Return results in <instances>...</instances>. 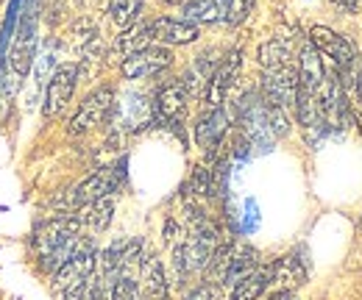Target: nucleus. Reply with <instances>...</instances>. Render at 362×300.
Listing matches in <instances>:
<instances>
[{
    "label": "nucleus",
    "mask_w": 362,
    "mask_h": 300,
    "mask_svg": "<svg viewBox=\"0 0 362 300\" xmlns=\"http://www.w3.org/2000/svg\"><path fill=\"white\" fill-rule=\"evenodd\" d=\"M56 37H47L45 42L40 44V53L34 56V61H37V84H47V78L53 76V70H56Z\"/></svg>",
    "instance_id": "5701e85b"
},
{
    "label": "nucleus",
    "mask_w": 362,
    "mask_h": 300,
    "mask_svg": "<svg viewBox=\"0 0 362 300\" xmlns=\"http://www.w3.org/2000/svg\"><path fill=\"white\" fill-rule=\"evenodd\" d=\"M271 284H273V264H268V267H257L248 278H243L237 287H231L228 300H259L265 292H268Z\"/></svg>",
    "instance_id": "f3484780"
},
{
    "label": "nucleus",
    "mask_w": 362,
    "mask_h": 300,
    "mask_svg": "<svg viewBox=\"0 0 362 300\" xmlns=\"http://www.w3.org/2000/svg\"><path fill=\"white\" fill-rule=\"evenodd\" d=\"M173 64V53L165 44H148L142 50H136L132 56H126L120 61V73L129 81H142V78H153L159 73H165Z\"/></svg>",
    "instance_id": "39448f33"
},
{
    "label": "nucleus",
    "mask_w": 362,
    "mask_h": 300,
    "mask_svg": "<svg viewBox=\"0 0 362 300\" xmlns=\"http://www.w3.org/2000/svg\"><path fill=\"white\" fill-rule=\"evenodd\" d=\"M218 298H221V289H218L215 284H201V287H195L192 292H187L184 300H218Z\"/></svg>",
    "instance_id": "bb28decb"
},
{
    "label": "nucleus",
    "mask_w": 362,
    "mask_h": 300,
    "mask_svg": "<svg viewBox=\"0 0 362 300\" xmlns=\"http://www.w3.org/2000/svg\"><path fill=\"white\" fill-rule=\"evenodd\" d=\"M262 106H265V123H268V131L273 133V139H281V136H287L293 126H290V117H287V112L281 109V106H273V103H265L262 100Z\"/></svg>",
    "instance_id": "b1692460"
},
{
    "label": "nucleus",
    "mask_w": 362,
    "mask_h": 300,
    "mask_svg": "<svg viewBox=\"0 0 362 300\" xmlns=\"http://www.w3.org/2000/svg\"><path fill=\"white\" fill-rule=\"evenodd\" d=\"M298 92H307V95H315L317 97V89L323 84L326 78V64L320 59L313 42H307L301 47V56H298Z\"/></svg>",
    "instance_id": "ddd939ff"
},
{
    "label": "nucleus",
    "mask_w": 362,
    "mask_h": 300,
    "mask_svg": "<svg viewBox=\"0 0 362 300\" xmlns=\"http://www.w3.org/2000/svg\"><path fill=\"white\" fill-rule=\"evenodd\" d=\"M109 120L115 123V128L120 131H139L153 120V109H151V103H148L145 95L129 92L120 103L115 100V109H112V117Z\"/></svg>",
    "instance_id": "1a4fd4ad"
},
{
    "label": "nucleus",
    "mask_w": 362,
    "mask_h": 300,
    "mask_svg": "<svg viewBox=\"0 0 362 300\" xmlns=\"http://www.w3.org/2000/svg\"><path fill=\"white\" fill-rule=\"evenodd\" d=\"M115 109V89L112 86H98L92 89L90 95L78 103V112L70 117L67 123V133L70 136H87L90 131H95L98 126H103L112 117Z\"/></svg>",
    "instance_id": "7ed1b4c3"
},
{
    "label": "nucleus",
    "mask_w": 362,
    "mask_h": 300,
    "mask_svg": "<svg viewBox=\"0 0 362 300\" xmlns=\"http://www.w3.org/2000/svg\"><path fill=\"white\" fill-rule=\"evenodd\" d=\"M112 215H115V200L112 198H100V200H95L90 206H84L78 217H81V222L90 228L92 234H100V231L109 228Z\"/></svg>",
    "instance_id": "aec40b11"
},
{
    "label": "nucleus",
    "mask_w": 362,
    "mask_h": 300,
    "mask_svg": "<svg viewBox=\"0 0 362 300\" xmlns=\"http://www.w3.org/2000/svg\"><path fill=\"white\" fill-rule=\"evenodd\" d=\"M126 178V159H120L117 164H109V167H100L92 175H87L81 184H76L64 198L53 200V206L59 209H84L100 198H112V192L123 184Z\"/></svg>",
    "instance_id": "f257e3e1"
},
{
    "label": "nucleus",
    "mask_w": 362,
    "mask_h": 300,
    "mask_svg": "<svg viewBox=\"0 0 362 300\" xmlns=\"http://www.w3.org/2000/svg\"><path fill=\"white\" fill-rule=\"evenodd\" d=\"M187 100H189V92L184 89L181 81L165 84L156 92V97L151 100L153 120H156V123H168V126L176 123L181 114H184V109H187Z\"/></svg>",
    "instance_id": "9b49d317"
},
{
    "label": "nucleus",
    "mask_w": 362,
    "mask_h": 300,
    "mask_svg": "<svg viewBox=\"0 0 362 300\" xmlns=\"http://www.w3.org/2000/svg\"><path fill=\"white\" fill-rule=\"evenodd\" d=\"M139 270H142V292L139 300H170V287H168V275L159 256H142L139 258Z\"/></svg>",
    "instance_id": "4468645a"
},
{
    "label": "nucleus",
    "mask_w": 362,
    "mask_h": 300,
    "mask_svg": "<svg viewBox=\"0 0 362 300\" xmlns=\"http://www.w3.org/2000/svg\"><path fill=\"white\" fill-rule=\"evenodd\" d=\"M240 70H243V47H234V50H228L226 56L218 61V67H215V73H212V78L206 84V92H204V100L212 109L223 103V97L228 95V89L234 86Z\"/></svg>",
    "instance_id": "6e6552de"
},
{
    "label": "nucleus",
    "mask_w": 362,
    "mask_h": 300,
    "mask_svg": "<svg viewBox=\"0 0 362 300\" xmlns=\"http://www.w3.org/2000/svg\"><path fill=\"white\" fill-rule=\"evenodd\" d=\"M296 95H298V73L293 64L279 67V70H265L262 76V100L287 109H296Z\"/></svg>",
    "instance_id": "0eeeda50"
},
{
    "label": "nucleus",
    "mask_w": 362,
    "mask_h": 300,
    "mask_svg": "<svg viewBox=\"0 0 362 300\" xmlns=\"http://www.w3.org/2000/svg\"><path fill=\"white\" fill-rule=\"evenodd\" d=\"M78 76H81V67L73 64V61L59 64V67L53 70V76L47 78V84H45V106H42L47 120L59 117V114L67 109V103L73 100L76 84H78Z\"/></svg>",
    "instance_id": "423d86ee"
},
{
    "label": "nucleus",
    "mask_w": 362,
    "mask_h": 300,
    "mask_svg": "<svg viewBox=\"0 0 362 300\" xmlns=\"http://www.w3.org/2000/svg\"><path fill=\"white\" fill-rule=\"evenodd\" d=\"M304 281H307V261L298 258V253H290L273 264V284H281L284 287L281 292H290L287 287H298Z\"/></svg>",
    "instance_id": "a211bd4d"
},
{
    "label": "nucleus",
    "mask_w": 362,
    "mask_h": 300,
    "mask_svg": "<svg viewBox=\"0 0 362 300\" xmlns=\"http://www.w3.org/2000/svg\"><path fill=\"white\" fill-rule=\"evenodd\" d=\"M259 267V253H257V248H251V245H243V248H231V256H228V267L226 272H223V287H237L243 278H248L254 270Z\"/></svg>",
    "instance_id": "dca6fc26"
},
{
    "label": "nucleus",
    "mask_w": 362,
    "mask_h": 300,
    "mask_svg": "<svg viewBox=\"0 0 362 300\" xmlns=\"http://www.w3.org/2000/svg\"><path fill=\"white\" fill-rule=\"evenodd\" d=\"M112 300H139V284L132 275H117L112 284Z\"/></svg>",
    "instance_id": "393cba45"
},
{
    "label": "nucleus",
    "mask_w": 362,
    "mask_h": 300,
    "mask_svg": "<svg viewBox=\"0 0 362 300\" xmlns=\"http://www.w3.org/2000/svg\"><path fill=\"white\" fill-rule=\"evenodd\" d=\"M0 3H3V0H0Z\"/></svg>",
    "instance_id": "c756f323"
},
{
    "label": "nucleus",
    "mask_w": 362,
    "mask_h": 300,
    "mask_svg": "<svg viewBox=\"0 0 362 300\" xmlns=\"http://www.w3.org/2000/svg\"><path fill=\"white\" fill-rule=\"evenodd\" d=\"M245 209H248V222H245V231H254V228L259 225V209H257V203H254V200H248V203H245Z\"/></svg>",
    "instance_id": "cd10ccee"
},
{
    "label": "nucleus",
    "mask_w": 362,
    "mask_h": 300,
    "mask_svg": "<svg viewBox=\"0 0 362 300\" xmlns=\"http://www.w3.org/2000/svg\"><path fill=\"white\" fill-rule=\"evenodd\" d=\"M148 42H151L148 23H134L132 28L120 31L117 42L112 44V53H115V56H120V59H126V56H132V53H136V50L148 47Z\"/></svg>",
    "instance_id": "6ab92c4d"
},
{
    "label": "nucleus",
    "mask_w": 362,
    "mask_h": 300,
    "mask_svg": "<svg viewBox=\"0 0 362 300\" xmlns=\"http://www.w3.org/2000/svg\"><path fill=\"white\" fill-rule=\"evenodd\" d=\"M310 42H313V47H315L317 53H323V56L332 59V64H334V70L340 76V84L349 86L351 81L357 84V76L351 73L354 59H357V47L349 42L343 34H337V31H332L326 25H315L310 31Z\"/></svg>",
    "instance_id": "f03ea898"
},
{
    "label": "nucleus",
    "mask_w": 362,
    "mask_h": 300,
    "mask_svg": "<svg viewBox=\"0 0 362 300\" xmlns=\"http://www.w3.org/2000/svg\"><path fill=\"white\" fill-rule=\"evenodd\" d=\"M293 59V50H290V42L281 40V37H273L268 42L259 47V64L265 70H279V67H287Z\"/></svg>",
    "instance_id": "412c9836"
},
{
    "label": "nucleus",
    "mask_w": 362,
    "mask_h": 300,
    "mask_svg": "<svg viewBox=\"0 0 362 300\" xmlns=\"http://www.w3.org/2000/svg\"><path fill=\"white\" fill-rule=\"evenodd\" d=\"M168 3H187V0H168Z\"/></svg>",
    "instance_id": "c85d7f7f"
},
{
    "label": "nucleus",
    "mask_w": 362,
    "mask_h": 300,
    "mask_svg": "<svg viewBox=\"0 0 362 300\" xmlns=\"http://www.w3.org/2000/svg\"><path fill=\"white\" fill-rule=\"evenodd\" d=\"M181 20L195 25L226 23V0H187L181 3Z\"/></svg>",
    "instance_id": "2eb2a0df"
},
{
    "label": "nucleus",
    "mask_w": 362,
    "mask_h": 300,
    "mask_svg": "<svg viewBox=\"0 0 362 300\" xmlns=\"http://www.w3.org/2000/svg\"><path fill=\"white\" fill-rule=\"evenodd\" d=\"M257 0H226V25H240L254 11Z\"/></svg>",
    "instance_id": "a878e982"
},
{
    "label": "nucleus",
    "mask_w": 362,
    "mask_h": 300,
    "mask_svg": "<svg viewBox=\"0 0 362 300\" xmlns=\"http://www.w3.org/2000/svg\"><path fill=\"white\" fill-rule=\"evenodd\" d=\"M34 56H37V11L25 8L14 34V44L8 53V67L14 70L17 78H25L34 67Z\"/></svg>",
    "instance_id": "20e7f679"
},
{
    "label": "nucleus",
    "mask_w": 362,
    "mask_h": 300,
    "mask_svg": "<svg viewBox=\"0 0 362 300\" xmlns=\"http://www.w3.org/2000/svg\"><path fill=\"white\" fill-rule=\"evenodd\" d=\"M142 6H145V0H109V20L120 31H126L139 20Z\"/></svg>",
    "instance_id": "4be33fe9"
},
{
    "label": "nucleus",
    "mask_w": 362,
    "mask_h": 300,
    "mask_svg": "<svg viewBox=\"0 0 362 300\" xmlns=\"http://www.w3.org/2000/svg\"><path fill=\"white\" fill-rule=\"evenodd\" d=\"M226 131H228V114L221 106H215V109H209V112H204L198 117V123H195V142H198V148H204L206 153H212L215 148H221Z\"/></svg>",
    "instance_id": "f8f14e48"
},
{
    "label": "nucleus",
    "mask_w": 362,
    "mask_h": 300,
    "mask_svg": "<svg viewBox=\"0 0 362 300\" xmlns=\"http://www.w3.org/2000/svg\"><path fill=\"white\" fill-rule=\"evenodd\" d=\"M151 40H156L159 44L170 47V44H189L201 37V25L187 23L181 17H156L148 23Z\"/></svg>",
    "instance_id": "9d476101"
}]
</instances>
